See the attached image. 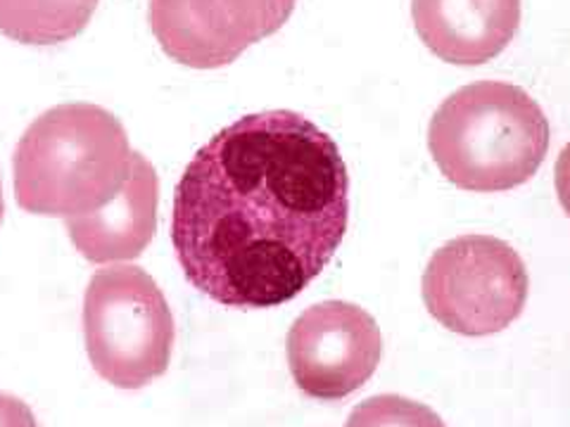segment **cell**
I'll return each mask as SVG.
<instances>
[{
	"label": "cell",
	"instance_id": "cell-1",
	"mask_svg": "<svg viewBox=\"0 0 570 427\" xmlns=\"http://www.w3.org/2000/svg\"><path fill=\"white\" fill-rule=\"evenodd\" d=\"M347 219L337 142L307 117L269 110L195 152L174 190L171 245L195 290L228 309H272L326 269Z\"/></svg>",
	"mask_w": 570,
	"mask_h": 427
},
{
	"label": "cell",
	"instance_id": "cell-2",
	"mask_svg": "<svg viewBox=\"0 0 570 427\" xmlns=\"http://www.w3.org/2000/svg\"><path fill=\"white\" fill-rule=\"evenodd\" d=\"M131 159L115 115L88 102L50 107L17 142V205L39 217H86L121 190Z\"/></svg>",
	"mask_w": 570,
	"mask_h": 427
},
{
	"label": "cell",
	"instance_id": "cell-3",
	"mask_svg": "<svg viewBox=\"0 0 570 427\" xmlns=\"http://www.w3.org/2000/svg\"><path fill=\"white\" fill-rule=\"evenodd\" d=\"M549 136L542 107L521 86L475 81L438 107L428 146L442 176L456 188L504 192L538 173Z\"/></svg>",
	"mask_w": 570,
	"mask_h": 427
},
{
	"label": "cell",
	"instance_id": "cell-4",
	"mask_svg": "<svg viewBox=\"0 0 570 427\" xmlns=\"http://www.w3.org/2000/svg\"><path fill=\"white\" fill-rule=\"evenodd\" d=\"M174 335L167 297L140 266H110L88 280L83 337L88 359L102 380L119 389H140L165 376Z\"/></svg>",
	"mask_w": 570,
	"mask_h": 427
},
{
	"label": "cell",
	"instance_id": "cell-5",
	"mask_svg": "<svg viewBox=\"0 0 570 427\" xmlns=\"http://www.w3.org/2000/svg\"><path fill=\"white\" fill-rule=\"evenodd\" d=\"M528 288L521 255L492 236L450 240L423 274L425 309L440 326L469 337L509 328L523 314Z\"/></svg>",
	"mask_w": 570,
	"mask_h": 427
},
{
	"label": "cell",
	"instance_id": "cell-6",
	"mask_svg": "<svg viewBox=\"0 0 570 427\" xmlns=\"http://www.w3.org/2000/svg\"><path fill=\"white\" fill-rule=\"evenodd\" d=\"M383 359V335L368 311L331 299L299 314L288 335L293 380L312 399L341 401L360 389Z\"/></svg>",
	"mask_w": 570,
	"mask_h": 427
},
{
	"label": "cell",
	"instance_id": "cell-7",
	"mask_svg": "<svg viewBox=\"0 0 570 427\" xmlns=\"http://www.w3.org/2000/svg\"><path fill=\"white\" fill-rule=\"evenodd\" d=\"M297 0H150L148 22L167 56L190 69H219L274 36Z\"/></svg>",
	"mask_w": 570,
	"mask_h": 427
},
{
	"label": "cell",
	"instance_id": "cell-8",
	"mask_svg": "<svg viewBox=\"0 0 570 427\" xmlns=\"http://www.w3.org/2000/svg\"><path fill=\"white\" fill-rule=\"evenodd\" d=\"M416 33L450 64H485L521 27V0H412Z\"/></svg>",
	"mask_w": 570,
	"mask_h": 427
},
{
	"label": "cell",
	"instance_id": "cell-9",
	"mask_svg": "<svg viewBox=\"0 0 570 427\" xmlns=\"http://www.w3.org/2000/svg\"><path fill=\"white\" fill-rule=\"evenodd\" d=\"M159 178L140 152L121 190L105 207L86 217L65 219L71 245L94 264L129 261L146 252L157 230Z\"/></svg>",
	"mask_w": 570,
	"mask_h": 427
},
{
	"label": "cell",
	"instance_id": "cell-10",
	"mask_svg": "<svg viewBox=\"0 0 570 427\" xmlns=\"http://www.w3.org/2000/svg\"><path fill=\"white\" fill-rule=\"evenodd\" d=\"M98 0H0V33L27 46H56L79 36Z\"/></svg>",
	"mask_w": 570,
	"mask_h": 427
},
{
	"label": "cell",
	"instance_id": "cell-11",
	"mask_svg": "<svg viewBox=\"0 0 570 427\" xmlns=\"http://www.w3.org/2000/svg\"><path fill=\"white\" fill-rule=\"evenodd\" d=\"M345 427H448L442 418L414 399L381 395L352 408Z\"/></svg>",
	"mask_w": 570,
	"mask_h": 427
},
{
	"label": "cell",
	"instance_id": "cell-12",
	"mask_svg": "<svg viewBox=\"0 0 570 427\" xmlns=\"http://www.w3.org/2000/svg\"><path fill=\"white\" fill-rule=\"evenodd\" d=\"M0 427H41V425L22 399L0 391Z\"/></svg>",
	"mask_w": 570,
	"mask_h": 427
},
{
	"label": "cell",
	"instance_id": "cell-13",
	"mask_svg": "<svg viewBox=\"0 0 570 427\" xmlns=\"http://www.w3.org/2000/svg\"><path fill=\"white\" fill-rule=\"evenodd\" d=\"M559 190H561V202L568 209V217H570V146L563 150L561 162H559Z\"/></svg>",
	"mask_w": 570,
	"mask_h": 427
},
{
	"label": "cell",
	"instance_id": "cell-14",
	"mask_svg": "<svg viewBox=\"0 0 570 427\" xmlns=\"http://www.w3.org/2000/svg\"><path fill=\"white\" fill-rule=\"evenodd\" d=\"M3 214H6V202H3V183H0V221H3Z\"/></svg>",
	"mask_w": 570,
	"mask_h": 427
}]
</instances>
